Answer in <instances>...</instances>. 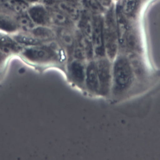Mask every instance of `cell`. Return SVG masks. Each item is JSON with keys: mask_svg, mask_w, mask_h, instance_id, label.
<instances>
[{"mask_svg": "<svg viewBox=\"0 0 160 160\" xmlns=\"http://www.w3.org/2000/svg\"><path fill=\"white\" fill-rule=\"evenodd\" d=\"M99 83V95L109 97L112 85V61L106 56L94 58Z\"/></svg>", "mask_w": 160, "mask_h": 160, "instance_id": "3", "label": "cell"}, {"mask_svg": "<svg viewBox=\"0 0 160 160\" xmlns=\"http://www.w3.org/2000/svg\"><path fill=\"white\" fill-rule=\"evenodd\" d=\"M134 77V70L128 56L119 52L112 61L110 95L116 99L124 95L132 86Z\"/></svg>", "mask_w": 160, "mask_h": 160, "instance_id": "1", "label": "cell"}, {"mask_svg": "<svg viewBox=\"0 0 160 160\" xmlns=\"http://www.w3.org/2000/svg\"><path fill=\"white\" fill-rule=\"evenodd\" d=\"M104 38L106 56L112 61L119 52L118 35L115 14L108 11L103 18Z\"/></svg>", "mask_w": 160, "mask_h": 160, "instance_id": "2", "label": "cell"}, {"mask_svg": "<svg viewBox=\"0 0 160 160\" xmlns=\"http://www.w3.org/2000/svg\"><path fill=\"white\" fill-rule=\"evenodd\" d=\"M27 14L36 25L48 26L49 11L41 3L29 4L26 9Z\"/></svg>", "mask_w": 160, "mask_h": 160, "instance_id": "7", "label": "cell"}, {"mask_svg": "<svg viewBox=\"0 0 160 160\" xmlns=\"http://www.w3.org/2000/svg\"><path fill=\"white\" fill-rule=\"evenodd\" d=\"M54 1H56L57 2H59V1H63V0H54Z\"/></svg>", "mask_w": 160, "mask_h": 160, "instance_id": "20", "label": "cell"}, {"mask_svg": "<svg viewBox=\"0 0 160 160\" xmlns=\"http://www.w3.org/2000/svg\"><path fill=\"white\" fill-rule=\"evenodd\" d=\"M87 61L72 58L69 60L68 72L71 81L81 89L85 90V76Z\"/></svg>", "mask_w": 160, "mask_h": 160, "instance_id": "5", "label": "cell"}, {"mask_svg": "<svg viewBox=\"0 0 160 160\" xmlns=\"http://www.w3.org/2000/svg\"><path fill=\"white\" fill-rule=\"evenodd\" d=\"M88 9L94 14H101L103 11V7L98 0H84Z\"/></svg>", "mask_w": 160, "mask_h": 160, "instance_id": "16", "label": "cell"}, {"mask_svg": "<svg viewBox=\"0 0 160 160\" xmlns=\"http://www.w3.org/2000/svg\"><path fill=\"white\" fill-rule=\"evenodd\" d=\"M98 1L103 7V8H109L112 3V0H98Z\"/></svg>", "mask_w": 160, "mask_h": 160, "instance_id": "18", "label": "cell"}, {"mask_svg": "<svg viewBox=\"0 0 160 160\" xmlns=\"http://www.w3.org/2000/svg\"><path fill=\"white\" fill-rule=\"evenodd\" d=\"M91 41L94 48V58L106 56L104 38L103 17L101 14H93V29Z\"/></svg>", "mask_w": 160, "mask_h": 160, "instance_id": "4", "label": "cell"}, {"mask_svg": "<svg viewBox=\"0 0 160 160\" xmlns=\"http://www.w3.org/2000/svg\"><path fill=\"white\" fill-rule=\"evenodd\" d=\"M14 39L16 41L20 44L24 45L32 46L36 45L39 43V40L33 36L31 33L30 34L27 33H19L16 34L14 36Z\"/></svg>", "mask_w": 160, "mask_h": 160, "instance_id": "13", "label": "cell"}, {"mask_svg": "<svg viewBox=\"0 0 160 160\" xmlns=\"http://www.w3.org/2000/svg\"><path fill=\"white\" fill-rule=\"evenodd\" d=\"M49 21L50 24H54L59 28H69L72 23V20L58 9L49 11Z\"/></svg>", "mask_w": 160, "mask_h": 160, "instance_id": "11", "label": "cell"}, {"mask_svg": "<svg viewBox=\"0 0 160 160\" xmlns=\"http://www.w3.org/2000/svg\"><path fill=\"white\" fill-rule=\"evenodd\" d=\"M78 22L79 30L85 38L91 41L93 29V15L92 16L89 11H84L81 13Z\"/></svg>", "mask_w": 160, "mask_h": 160, "instance_id": "8", "label": "cell"}, {"mask_svg": "<svg viewBox=\"0 0 160 160\" xmlns=\"http://www.w3.org/2000/svg\"><path fill=\"white\" fill-rule=\"evenodd\" d=\"M58 36L62 45L66 48L69 56L71 59H72V53L75 42V34H74L69 28L62 27L59 28Z\"/></svg>", "mask_w": 160, "mask_h": 160, "instance_id": "10", "label": "cell"}, {"mask_svg": "<svg viewBox=\"0 0 160 160\" xmlns=\"http://www.w3.org/2000/svg\"><path fill=\"white\" fill-rule=\"evenodd\" d=\"M18 27V23H14L10 18L0 16V29L5 31H13Z\"/></svg>", "mask_w": 160, "mask_h": 160, "instance_id": "15", "label": "cell"}, {"mask_svg": "<svg viewBox=\"0 0 160 160\" xmlns=\"http://www.w3.org/2000/svg\"><path fill=\"white\" fill-rule=\"evenodd\" d=\"M85 90L94 95H99V83L95 60L87 61L85 76Z\"/></svg>", "mask_w": 160, "mask_h": 160, "instance_id": "6", "label": "cell"}, {"mask_svg": "<svg viewBox=\"0 0 160 160\" xmlns=\"http://www.w3.org/2000/svg\"><path fill=\"white\" fill-rule=\"evenodd\" d=\"M18 27L24 32H31V31L36 26L34 22L27 16H21L17 21Z\"/></svg>", "mask_w": 160, "mask_h": 160, "instance_id": "14", "label": "cell"}, {"mask_svg": "<svg viewBox=\"0 0 160 160\" xmlns=\"http://www.w3.org/2000/svg\"><path fill=\"white\" fill-rule=\"evenodd\" d=\"M39 41L51 40L55 37V33L48 26L36 25L30 32Z\"/></svg>", "mask_w": 160, "mask_h": 160, "instance_id": "12", "label": "cell"}, {"mask_svg": "<svg viewBox=\"0 0 160 160\" xmlns=\"http://www.w3.org/2000/svg\"><path fill=\"white\" fill-rule=\"evenodd\" d=\"M24 3H27V4H34V3H41V1L42 0H19Z\"/></svg>", "mask_w": 160, "mask_h": 160, "instance_id": "19", "label": "cell"}, {"mask_svg": "<svg viewBox=\"0 0 160 160\" xmlns=\"http://www.w3.org/2000/svg\"><path fill=\"white\" fill-rule=\"evenodd\" d=\"M137 6V0H124L121 6V11L124 15L131 14Z\"/></svg>", "mask_w": 160, "mask_h": 160, "instance_id": "17", "label": "cell"}, {"mask_svg": "<svg viewBox=\"0 0 160 160\" xmlns=\"http://www.w3.org/2000/svg\"><path fill=\"white\" fill-rule=\"evenodd\" d=\"M57 9L72 21H78L81 14V10L78 6L66 0L58 2Z\"/></svg>", "mask_w": 160, "mask_h": 160, "instance_id": "9", "label": "cell"}]
</instances>
